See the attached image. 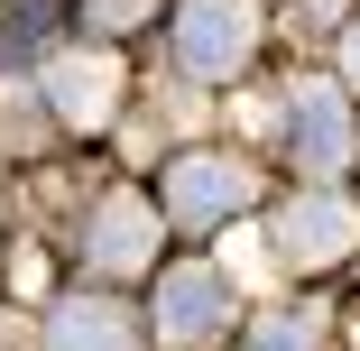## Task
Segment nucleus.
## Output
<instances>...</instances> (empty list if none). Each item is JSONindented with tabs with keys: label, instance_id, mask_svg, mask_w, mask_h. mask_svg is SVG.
<instances>
[{
	"label": "nucleus",
	"instance_id": "nucleus-1",
	"mask_svg": "<svg viewBox=\"0 0 360 351\" xmlns=\"http://www.w3.org/2000/svg\"><path fill=\"white\" fill-rule=\"evenodd\" d=\"M250 46H259V10L250 0H185V19H176L185 75H240Z\"/></svg>",
	"mask_w": 360,
	"mask_h": 351
},
{
	"label": "nucleus",
	"instance_id": "nucleus-2",
	"mask_svg": "<svg viewBox=\"0 0 360 351\" xmlns=\"http://www.w3.org/2000/svg\"><path fill=\"white\" fill-rule=\"evenodd\" d=\"M360 241V213L342 194H305V203H286V222H277V259L286 268H342Z\"/></svg>",
	"mask_w": 360,
	"mask_h": 351
},
{
	"label": "nucleus",
	"instance_id": "nucleus-3",
	"mask_svg": "<svg viewBox=\"0 0 360 351\" xmlns=\"http://www.w3.org/2000/svg\"><path fill=\"white\" fill-rule=\"evenodd\" d=\"M240 203H250V167H231V158L167 167V213L176 222H222V213H240Z\"/></svg>",
	"mask_w": 360,
	"mask_h": 351
},
{
	"label": "nucleus",
	"instance_id": "nucleus-4",
	"mask_svg": "<svg viewBox=\"0 0 360 351\" xmlns=\"http://www.w3.org/2000/svg\"><path fill=\"white\" fill-rule=\"evenodd\" d=\"M158 333L167 342H212V333H222V277H212V268H167Z\"/></svg>",
	"mask_w": 360,
	"mask_h": 351
},
{
	"label": "nucleus",
	"instance_id": "nucleus-5",
	"mask_svg": "<svg viewBox=\"0 0 360 351\" xmlns=\"http://www.w3.org/2000/svg\"><path fill=\"white\" fill-rule=\"evenodd\" d=\"M342 158H351V111H342L333 84H305L296 93V167L305 176H333Z\"/></svg>",
	"mask_w": 360,
	"mask_h": 351
},
{
	"label": "nucleus",
	"instance_id": "nucleus-6",
	"mask_svg": "<svg viewBox=\"0 0 360 351\" xmlns=\"http://www.w3.org/2000/svg\"><path fill=\"white\" fill-rule=\"evenodd\" d=\"M46 93H56V120L93 129V120H111V102H120V65H111V56H65L56 75H46Z\"/></svg>",
	"mask_w": 360,
	"mask_h": 351
},
{
	"label": "nucleus",
	"instance_id": "nucleus-7",
	"mask_svg": "<svg viewBox=\"0 0 360 351\" xmlns=\"http://www.w3.org/2000/svg\"><path fill=\"white\" fill-rule=\"evenodd\" d=\"M148 241H158V213H148V203H129V194H111L102 203V213H93V259L120 277V268H148Z\"/></svg>",
	"mask_w": 360,
	"mask_h": 351
},
{
	"label": "nucleus",
	"instance_id": "nucleus-8",
	"mask_svg": "<svg viewBox=\"0 0 360 351\" xmlns=\"http://www.w3.org/2000/svg\"><path fill=\"white\" fill-rule=\"evenodd\" d=\"M56 351H129V324L111 305L75 296V305H56Z\"/></svg>",
	"mask_w": 360,
	"mask_h": 351
},
{
	"label": "nucleus",
	"instance_id": "nucleus-9",
	"mask_svg": "<svg viewBox=\"0 0 360 351\" xmlns=\"http://www.w3.org/2000/svg\"><path fill=\"white\" fill-rule=\"evenodd\" d=\"M250 351H314V314H268L250 333Z\"/></svg>",
	"mask_w": 360,
	"mask_h": 351
},
{
	"label": "nucleus",
	"instance_id": "nucleus-10",
	"mask_svg": "<svg viewBox=\"0 0 360 351\" xmlns=\"http://www.w3.org/2000/svg\"><path fill=\"white\" fill-rule=\"evenodd\" d=\"M56 19V0H19V10H0V46H37Z\"/></svg>",
	"mask_w": 360,
	"mask_h": 351
},
{
	"label": "nucleus",
	"instance_id": "nucleus-11",
	"mask_svg": "<svg viewBox=\"0 0 360 351\" xmlns=\"http://www.w3.org/2000/svg\"><path fill=\"white\" fill-rule=\"evenodd\" d=\"M93 28H139V0H93Z\"/></svg>",
	"mask_w": 360,
	"mask_h": 351
},
{
	"label": "nucleus",
	"instance_id": "nucleus-12",
	"mask_svg": "<svg viewBox=\"0 0 360 351\" xmlns=\"http://www.w3.org/2000/svg\"><path fill=\"white\" fill-rule=\"evenodd\" d=\"M351 75H360V28H351Z\"/></svg>",
	"mask_w": 360,
	"mask_h": 351
}]
</instances>
